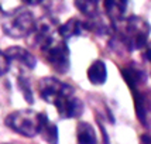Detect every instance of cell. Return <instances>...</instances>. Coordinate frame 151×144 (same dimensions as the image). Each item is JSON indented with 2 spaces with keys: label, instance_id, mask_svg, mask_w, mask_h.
<instances>
[{
  "label": "cell",
  "instance_id": "cell-1",
  "mask_svg": "<svg viewBox=\"0 0 151 144\" xmlns=\"http://www.w3.org/2000/svg\"><path fill=\"white\" fill-rule=\"evenodd\" d=\"M114 37L126 51L133 53L147 45L151 33L148 20L141 16H127L117 23H113Z\"/></svg>",
  "mask_w": 151,
  "mask_h": 144
},
{
  "label": "cell",
  "instance_id": "cell-2",
  "mask_svg": "<svg viewBox=\"0 0 151 144\" xmlns=\"http://www.w3.org/2000/svg\"><path fill=\"white\" fill-rule=\"evenodd\" d=\"M37 21L33 13L26 7H16L10 12L1 14V28L3 33L12 38H24L31 35Z\"/></svg>",
  "mask_w": 151,
  "mask_h": 144
},
{
  "label": "cell",
  "instance_id": "cell-3",
  "mask_svg": "<svg viewBox=\"0 0 151 144\" xmlns=\"http://www.w3.org/2000/svg\"><path fill=\"white\" fill-rule=\"evenodd\" d=\"M44 113L31 110V109H20L12 112L6 117V126L23 137L33 138L41 133L42 122H44Z\"/></svg>",
  "mask_w": 151,
  "mask_h": 144
},
{
  "label": "cell",
  "instance_id": "cell-4",
  "mask_svg": "<svg viewBox=\"0 0 151 144\" xmlns=\"http://www.w3.org/2000/svg\"><path fill=\"white\" fill-rule=\"evenodd\" d=\"M37 91L42 100H45L50 105H55L66 93L73 92V88L54 76H47V78H41L38 81Z\"/></svg>",
  "mask_w": 151,
  "mask_h": 144
},
{
  "label": "cell",
  "instance_id": "cell-5",
  "mask_svg": "<svg viewBox=\"0 0 151 144\" xmlns=\"http://www.w3.org/2000/svg\"><path fill=\"white\" fill-rule=\"evenodd\" d=\"M54 106L57 107V112H58L61 119L79 117V116H82V113L85 110L83 102L75 95V91L66 93L65 96H62Z\"/></svg>",
  "mask_w": 151,
  "mask_h": 144
},
{
  "label": "cell",
  "instance_id": "cell-6",
  "mask_svg": "<svg viewBox=\"0 0 151 144\" xmlns=\"http://www.w3.org/2000/svg\"><path fill=\"white\" fill-rule=\"evenodd\" d=\"M3 53L6 54V57L9 58L10 64H17V65L23 66V68H26L28 71L34 69L35 65H37L35 57L28 50L23 48V47H19V45L9 47Z\"/></svg>",
  "mask_w": 151,
  "mask_h": 144
},
{
  "label": "cell",
  "instance_id": "cell-7",
  "mask_svg": "<svg viewBox=\"0 0 151 144\" xmlns=\"http://www.w3.org/2000/svg\"><path fill=\"white\" fill-rule=\"evenodd\" d=\"M88 23L82 21L78 17H71L69 20H66L64 24L59 26V34L68 41V40L73 38V37H79L83 35L88 30Z\"/></svg>",
  "mask_w": 151,
  "mask_h": 144
},
{
  "label": "cell",
  "instance_id": "cell-8",
  "mask_svg": "<svg viewBox=\"0 0 151 144\" xmlns=\"http://www.w3.org/2000/svg\"><path fill=\"white\" fill-rule=\"evenodd\" d=\"M129 9V0H103V10L109 20L117 23L126 17V12Z\"/></svg>",
  "mask_w": 151,
  "mask_h": 144
},
{
  "label": "cell",
  "instance_id": "cell-9",
  "mask_svg": "<svg viewBox=\"0 0 151 144\" xmlns=\"http://www.w3.org/2000/svg\"><path fill=\"white\" fill-rule=\"evenodd\" d=\"M86 75H88V79H89V82L92 85H96V86L105 85L106 79H107L106 64L102 59H95L92 64L89 65V68H88Z\"/></svg>",
  "mask_w": 151,
  "mask_h": 144
},
{
  "label": "cell",
  "instance_id": "cell-10",
  "mask_svg": "<svg viewBox=\"0 0 151 144\" xmlns=\"http://www.w3.org/2000/svg\"><path fill=\"white\" fill-rule=\"evenodd\" d=\"M76 141L81 144H95L98 141L95 129L86 122H81L76 127Z\"/></svg>",
  "mask_w": 151,
  "mask_h": 144
},
{
  "label": "cell",
  "instance_id": "cell-11",
  "mask_svg": "<svg viewBox=\"0 0 151 144\" xmlns=\"http://www.w3.org/2000/svg\"><path fill=\"white\" fill-rule=\"evenodd\" d=\"M75 7L78 9L81 13L86 17H95L99 13V7H100V0H73Z\"/></svg>",
  "mask_w": 151,
  "mask_h": 144
},
{
  "label": "cell",
  "instance_id": "cell-12",
  "mask_svg": "<svg viewBox=\"0 0 151 144\" xmlns=\"http://www.w3.org/2000/svg\"><path fill=\"white\" fill-rule=\"evenodd\" d=\"M44 141L47 143H57L58 141V129L52 122L48 119V116H44V122H42V127H41V133H40Z\"/></svg>",
  "mask_w": 151,
  "mask_h": 144
},
{
  "label": "cell",
  "instance_id": "cell-13",
  "mask_svg": "<svg viewBox=\"0 0 151 144\" xmlns=\"http://www.w3.org/2000/svg\"><path fill=\"white\" fill-rule=\"evenodd\" d=\"M19 88L23 96L26 98V100L28 103H33L34 102V98H33V89H31V84H30V79L27 78L24 73H20L19 75Z\"/></svg>",
  "mask_w": 151,
  "mask_h": 144
},
{
  "label": "cell",
  "instance_id": "cell-14",
  "mask_svg": "<svg viewBox=\"0 0 151 144\" xmlns=\"http://www.w3.org/2000/svg\"><path fill=\"white\" fill-rule=\"evenodd\" d=\"M10 68H12V64H10L9 58L6 57V54L4 53H1V75L4 76Z\"/></svg>",
  "mask_w": 151,
  "mask_h": 144
},
{
  "label": "cell",
  "instance_id": "cell-15",
  "mask_svg": "<svg viewBox=\"0 0 151 144\" xmlns=\"http://www.w3.org/2000/svg\"><path fill=\"white\" fill-rule=\"evenodd\" d=\"M145 51H144V57L148 59V62H151V40L147 42V45L144 47Z\"/></svg>",
  "mask_w": 151,
  "mask_h": 144
},
{
  "label": "cell",
  "instance_id": "cell-16",
  "mask_svg": "<svg viewBox=\"0 0 151 144\" xmlns=\"http://www.w3.org/2000/svg\"><path fill=\"white\" fill-rule=\"evenodd\" d=\"M21 1H23V4H26V6H38L44 0H21Z\"/></svg>",
  "mask_w": 151,
  "mask_h": 144
}]
</instances>
